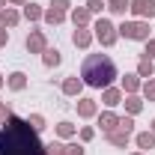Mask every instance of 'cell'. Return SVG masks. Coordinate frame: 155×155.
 <instances>
[{"label":"cell","instance_id":"e0dca14e","mask_svg":"<svg viewBox=\"0 0 155 155\" xmlns=\"http://www.w3.org/2000/svg\"><path fill=\"white\" fill-rule=\"evenodd\" d=\"M116 122H119V116L114 114V110H104V114H98V125H101V131L107 134V131H114Z\"/></svg>","mask_w":155,"mask_h":155},{"label":"cell","instance_id":"d6986e66","mask_svg":"<svg viewBox=\"0 0 155 155\" xmlns=\"http://www.w3.org/2000/svg\"><path fill=\"white\" fill-rule=\"evenodd\" d=\"M6 87H9L12 93H21V90L27 87V75H24V72H12V75L6 78Z\"/></svg>","mask_w":155,"mask_h":155},{"label":"cell","instance_id":"6da1fadb","mask_svg":"<svg viewBox=\"0 0 155 155\" xmlns=\"http://www.w3.org/2000/svg\"><path fill=\"white\" fill-rule=\"evenodd\" d=\"M0 155H48V149L36 128L12 114L0 125Z\"/></svg>","mask_w":155,"mask_h":155},{"label":"cell","instance_id":"5b68a950","mask_svg":"<svg viewBox=\"0 0 155 155\" xmlns=\"http://www.w3.org/2000/svg\"><path fill=\"white\" fill-rule=\"evenodd\" d=\"M93 30H96L93 36H96L98 42L104 45V48H114L116 39H119V33H116V24H114L110 18H98L96 24H93Z\"/></svg>","mask_w":155,"mask_h":155},{"label":"cell","instance_id":"9c48e42d","mask_svg":"<svg viewBox=\"0 0 155 155\" xmlns=\"http://www.w3.org/2000/svg\"><path fill=\"white\" fill-rule=\"evenodd\" d=\"M84 87H87V84H84L78 75H72V78H66V81H63V87H60V90H63V96H69V98H81Z\"/></svg>","mask_w":155,"mask_h":155},{"label":"cell","instance_id":"2e32d148","mask_svg":"<svg viewBox=\"0 0 155 155\" xmlns=\"http://www.w3.org/2000/svg\"><path fill=\"white\" fill-rule=\"evenodd\" d=\"M21 18H27L30 24H33V21H42V18H45V9H42V6H36V3H24Z\"/></svg>","mask_w":155,"mask_h":155},{"label":"cell","instance_id":"1f68e13d","mask_svg":"<svg viewBox=\"0 0 155 155\" xmlns=\"http://www.w3.org/2000/svg\"><path fill=\"white\" fill-rule=\"evenodd\" d=\"M6 42H9V30L0 24V48H6Z\"/></svg>","mask_w":155,"mask_h":155},{"label":"cell","instance_id":"7402d4cb","mask_svg":"<svg viewBox=\"0 0 155 155\" xmlns=\"http://www.w3.org/2000/svg\"><path fill=\"white\" fill-rule=\"evenodd\" d=\"M42 21H48V24H54V27H57V24H63V21H66V9L48 6V9H45V18H42Z\"/></svg>","mask_w":155,"mask_h":155},{"label":"cell","instance_id":"8fae6325","mask_svg":"<svg viewBox=\"0 0 155 155\" xmlns=\"http://www.w3.org/2000/svg\"><path fill=\"white\" fill-rule=\"evenodd\" d=\"M93 39H96V36H93L87 27H75V33H72V45L81 48V51H87V48L93 45Z\"/></svg>","mask_w":155,"mask_h":155},{"label":"cell","instance_id":"f546056e","mask_svg":"<svg viewBox=\"0 0 155 155\" xmlns=\"http://www.w3.org/2000/svg\"><path fill=\"white\" fill-rule=\"evenodd\" d=\"M143 57L155 60V39H146V48H143Z\"/></svg>","mask_w":155,"mask_h":155},{"label":"cell","instance_id":"3957f363","mask_svg":"<svg viewBox=\"0 0 155 155\" xmlns=\"http://www.w3.org/2000/svg\"><path fill=\"white\" fill-rule=\"evenodd\" d=\"M107 143L116 146V149H125L128 146V140L134 137V116H119V122H116L114 131H107Z\"/></svg>","mask_w":155,"mask_h":155},{"label":"cell","instance_id":"d4e9b609","mask_svg":"<svg viewBox=\"0 0 155 155\" xmlns=\"http://www.w3.org/2000/svg\"><path fill=\"white\" fill-rule=\"evenodd\" d=\"M128 6H131V0H110V3H107L110 15H125V12H128Z\"/></svg>","mask_w":155,"mask_h":155},{"label":"cell","instance_id":"ffe728a7","mask_svg":"<svg viewBox=\"0 0 155 155\" xmlns=\"http://www.w3.org/2000/svg\"><path fill=\"white\" fill-rule=\"evenodd\" d=\"M122 104H125V114H128V116H137L140 110H143V98L137 96V93H134V96H125Z\"/></svg>","mask_w":155,"mask_h":155},{"label":"cell","instance_id":"cb8c5ba5","mask_svg":"<svg viewBox=\"0 0 155 155\" xmlns=\"http://www.w3.org/2000/svg\"><path fill=\"white\" fill-rule=\"evenodd\" d=\"M78 134V128L69 122V119H63V122H57V137L60 140H72V137Z\"/></svg>","mask_w":155,"mask_h":155},{"label":"cell","instance_id":"d590c367","mask_svg":"<svg viewBox=\"0 0 155 155\" xmlns=\"http://www.w3.org/2000/svg\"><path fill=\"white\" fill-rule=\"evenodd\" d=\"M3 84H6V78H3V75H0V90H3Z\"/></svg>","mask_w":155,"mask_h":155},{"label":"cell","instance_id":"484cf974","mask_svg":"<svg viewBox=\"0 0 155 155\" xmlns=\"http://www.w3.org/2000/svg\"><path fill=\"white\" fill-rule=\"evenodd\" d=\"M140 93H143V98H146V101H155V78H149V81H143Z\"/></svg>","mask_w":155,"mask_h":155},{"label":"cell","instance_id":"74e56055","mask_svg":"<svg viewBox=\"0 0 155 155\" xmlns=\"http://www.w3.org/2000/svg\"><path fill=\"white\" fill-rule=\"evenodd\" d=\"M131 155H146V152H131Z\"/></svg>","mask_w":155,"mask_h":155},{"label":"cell","instance_id":"ac0fdd59","mask_svg":"<svg viewBox=\"0 0 155 155\" xmlns=\"http://www.w3.org/2000/svg\"><path fill=\"white\" fill-rule=\"evenodd\" d=\"M90 18H93V15H90L87 6H75V9H72V24H75V27H87Z\"/></svg>","mask_w":155,"mask_h":155},{"label":"cell","instance_id":"9a60e30c","mask_svg":"<svg viewBox=\"0 0 155 155\" xmlns=\"http://www.w3.org/2000/svg\"><path fill=\"white\" fill-rule=\"evenodd\" d=\"M140 87H143V78H137V72H134V75H125V78H122V93L134 96V93H140Z\"/></svg>","mask_w":155,"mask_h":155},{"label":"cell","instance_id":"30bf717a","mask_svg":"<svg viewBox=\"0 0 155 155\" xmlns=\"http://www.w3.org/2000/svg\"><path fill=\"white\" fill-rule=\"evenodd\" d=\"M78 116L81 119H93V116H98V104H96V98H78Z\"/></svg>","mask_w":155,"mask_h":155},{"label":"cell","instance_id":"4fadbf2b","mask_svg":"<svg viewBox=\"0 0 155 155\" xmlns=\"http://www.w3.org/2000/svg\"><path fill=\"white\" fill-rule=\"evenodd\" d=\"M101 101H104L107 107L122 104V90H119V87H104V90H101Z\"/></svg>","mask_w":155,"mask_h":155},{"label":"cell","instance_id":"f1b7e54d","mask_svg":"<svg viewBox=\"0 0 155 155\" xmlns=\"http://www.w3.org/2000/svg\"><path fill=\"white\" fill-rule=\"evenodd\" d=\"M93 137H96V128H93V125H84V128H81V143H90Z\"/></svg>","mask_w":155,"mask_h":155},{"label":"cell","instance_id":"8d00e7d4","mask_svg":"<svg viewBox=\"0 0 155 155\" xmlns=\"http://www.w3.org/2000/svg\"><path fill=\"white\" fill-rule=\"evenodd\" d=\"M149 125H152V128H149V131H155V119H152V122H149Z\"/></svg>","mask_w":155,"mask_h":155},{"label":"cell","instance_id":"7a4b0ae2","mask_svg":"<svg viewBox=\"0 0 155 155\" xmlns=\"http://www.w3.org/2000/svg\"><path fill=\"white\" fill-rule=\"evenodd\" d=\"M116 78V63L107 54H90L81 66V81L87 87H96V90H104L110 87Z\"/></svg>","mask_w":155,"mask_h":155},{"label":"cell","instance_id":"8992f818","mask_svg":"<svg viewBox=\"0 0 155 155\" xmlns=\"http://www.w3.org/2000/svg\"><path fill=\"white\" fill-rule=\"evenodd\" d=\"M128 12L140 21H149V18H155V0H131Z\"/></svg>","mask_w":155,"mask_h":155},{"label":"cell","instance_id":"277c9868","mask_svg":"<svg viewBox=\"0 0 155 155\" xmlns=\"http://www.w3.org/2000/svg\"><path fill=\"white\" fill-rule=\"evenodd\" d=\"M116 33L122 39H131V42H146V39H152L149 33V21H140V18H134V21H122L119 27H116Z\"/></svg>","mask_w":155,"mask_h":155},{"label":"cell","instance_id":"e575fe53","mask_svg":"<svg viewBox=\"0 0 155 155\" xmlns=\"http://www.w3.org/2000/svg\"><path fill=\"white\" fill-rule=\"evenodd\" d=\"M6 6H9V3H6V0H0V9H6Z\"/></svg>","mask_w":155,"mask_h":155},{"label":"cell","instance_id":"52a82bcc","mask_svg":"<svg viewBox=\"0 0 155 155\" xmlns=\"http://www.w3.org/2000/svg\"><path fill=\"white\" fill-rule=\"evenodd\" d=\"M48 155H84V146L81 143H60V140H51L45 143Z\"/></svg>","mask_w":155,"mask_h":155},{"label":"cell","instance_id":"ba28073f","mask_svg":"<svg viewBox=\"0 0 155 155\" xmlns=\"http://www.w3.org/2000/svg\"><path fill=\"white\" fill-rule=\"evenodd\" d=\"M24 48H27L30 54H45V48H48L45 33H42V30H30V36H27V42H24Z\"/></svg>","mask_w":155,"mask_h":155},{"label":"cell","instance_id":"44dd1931","mask_svg":"<svg viewBox=\"0 0 155 155\" xmlns=\"http://www.w3.org/2000/svg\"><path fill=\"white\" fill-rule=\"evenodd\" d=\"M42 63H45L48 69H57L60 63H63V54H60L57 48H45V54H42Z\"/></svg>","mask_w":155,"mask_h":155},{"label":"cell","instance_id":"836d02e7","mask_svg":"<svg viewBox=\"0 0 155 155\" xmlns=\"http://www.w3.org/2000/svg\"><path fill=\"white\" fill-rule=\"evenodd\" d=\"M9 6H24V3H30V0H6Z\"/></svg>","mask_w":155,"mask_h":155},{"label":"cell","instance_id":"5bb4252c","mask_svg":"<svg viewBox=\"0 0 155 155\" xmlns=\"http://www.w3.org/2000/svg\"><path fill=\"white\" fill-rule=\"evenodd\" d=\"M134 143L140 152H149V149H155V131H140V134H134Z\"/></svg>","mask_w":155,"mask_h":155},{"label":"cell","instance_id":"4316f807","mask_svg":"<svg viewBox=\"0 0 155 155\" xmlns=\"http://www.w3.org/2000/svg\"><path fill=\"white\" fill-rule=\"evenodd\" d=\"M27 122H30V125H33V128H36L39 134H42V131H45V116H42V114H30V116H27Z\"/></svg>","mask_w":155,"mask_h":155},{"label":"cell","instance_id":"4dcf8cb0","mask_svg":"<svg viewBox=\"0 0 155 155\" xmlns=\"http://www.w3.org/2000/svg\"><path fill=\"white\" fill-rule=\"evenodd\" d=\"M12 114H15V110H12L9 104H3V101H0V125H3V122H6V119H9Z\"/></svg>","mask_w":155,"mask_h":155},{"label":"cell","instance_id":"d6a6232c","mask_svg":"<svg viewBox=\"0 0 155 155\" xmlns=\"http://www.w3.org/2000/svg\"><path fill=\"white\" fill-rule=\"evenodd\" d=\"M51 6H57V9H69L72 0H51Z\"/></svg>","mask_w":155,"mask_h":155},{"label":"cell","instance_id":"83f0119b","mask_svg":"<svg viewBox=\"0 0 155 155\" xmlns=\"http://www.w3.org/2000/svg\"><path fill=\"white\" fill-rule=\"evenodd\" d=\"M84 6H87V9H90V15H98V12H101V9H104V6H107V3H104V0H87V3H84Z\"/></svg>","mask_w":155,"mask_h":155},{"label":"cell","instance_id":"603a6c76","mask_svg":"<svg viewBox=\"0 0 155 155\" xmlns=\"http://www.w3.org/2000/svg\"><path fill=\"white\" fill-rule=\"evenodd\" d=\"M155 75V60H146V57H140V63H137V78H149Z\"/></svg>","mask_w":155,"mask_h":155},{"label":"cell","instance_id":"7c38bea8","mask_svg":"<svg viewBox=\"0 0 155 155\" xmlns=\"http://www.w3.org/2000/svg\"><path fill=\"white\" fill-rule=\"evenodd\" d=\"M21 21V12L18 9H12V6H6V9H0V24L6 27V30H12V27H18Z\"/></svg>","mask_w":155,"mask_h":155}]
</instances>
